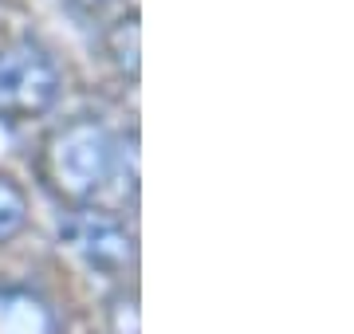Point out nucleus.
I'll return each instance as SVG.
<instances>
[{
	"label": "nucleus",
	"instance_id": "4",
	"mask_svg": "<svg viewBox=\"0 0 354 334\" xmlns=\"http://www.w3.org/2000/svg\"><path fill=\"white\" fill-rule=\"evenodd\" d=\"M0 334H59V319L32 287H0Z\"/></svg>",
	"mask_w": 354,
	"mask_h": 334
},
{
	"label": "nucleus",
	"instance_id": "6",
	"mask_svg": "<svg viewBox=\"0 0 354 334\" xmlns=\"http://www.w3.org/2000/svg\"><path fill=\"white\" fill-rule=\"evenodd\" d=\"M28 228V193L8 173H0V248Z\"/></svg>",
	"mask_w": 354,
	"mask_h": 334
},
{
	"label": "nucleus",
	"instance_id": "3",
	"mask_svg": "<svg viewBox=\"0 0 354 334\" xmlns=\"http://www.w3.org/2000/svg\"><path fill=\"white\" fill-rule=\"evenodd\" d=\"M59 244L71 248L99 275H122L134 264V236L106 208H91V205L67 208V217L59 220Z\"/></svg>",
	"mask_w": 354,
	"mask_h": 334
},
{
	"label": "nucleus",
	"instance_id": "8",
	"mask_svg": "<svg viewBox=\"0 0 354 334\" xmlns=\"http://www.w3.org/2000/svg\"><path fill=\"white\" fill-rule=\"evenodd\" d=\"M67 4H71L75 12H83V16H102L114 0H67Z\"/></svg>",
	"mask_w": 354,
	"mask_h": 334
},
{
	"label": "nucleus",
	"instance_id": "5",
	"mask_svg": "<svg viewBox=\"0 0 354 334\" xmlns=\"http://www.w3.org/2000/svg\"><path fill=\"white\" fill-rule=\"evenodd\" d=\"M106 55H111V63L122 75L138 79V12H130L111 24V32H106Z\"/></svg>",
	"mask_w": 354,
	"mask_h": 334
},
{
	"label": "nucleus",
	"instance_id": "1",
	"mask_svg": "<svg viewBox=\"0 0 354 334\" xmlns=\"http://www.w3.org/2000/svg\"><path fill=\"white\" fill-rule=\"evenodd\" d=\"M134 154V141H118L114 130L102 118L79 115L64 126H55L39 146L36 173L59 205L75 208L91 205L102 189H111V181H118L127 173V161ZM130 185L138 173H127Z\"/></svg>",
	"mask_w": 354,
	"mask_h": 334
},
{
	"label": "nucleus",
	"instance_id": "7",
	"mask_svg": "<svg viewBox=\"0 0 354 334\" xmlns=\"http://www.w3.org/2000/svg\"><path fill=\"white\" fill-rule=\"evenodd\" d=\"M106 315H111L114 334H138V303H134V295H114Z\"/></svg>",
	"mask_w": 354,
	"mask_h": 334
},
{
	"label": "nucleus",
	"instance_id": "2",
	"mask_svg": "<svg viewBox=\"0 0 354 334\" xmlns=\"http://www.w3.org/2000/svg\"><path fill=\"white\" fill-rule=\"evenodd\" d=\"M59 67L44 43L28 36L0 43V118L4 122H28L48 115L59 103Z\"/></svg>",
	"mask_w": 354,
	"mask_h": 334
}]
</instances>
